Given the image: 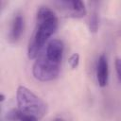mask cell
I'll return each mask as SVG.
<instances>
[{
	"label": "cell",
	"mask_w": 121,
	"mask_h": 121,
	"mask_svg": "<svg viewBox=\"0 0 121 121\" xmlns=\"http://www.w3.org/2000/svg\"><path fill=\"white\" fill-rule=\"evenodd\" d=\"M58 17L48 7H41L36 15V27L29 40L27 55L29 59L38 56L46 41L58 29Z\"/></svg>",
	"instance_id": "1"
},
{
	"label": "cell",
	"mask_w": 121,
	"mask_h": 121,
	"mask_svg": "<svg viewBox=\"0 0 121 121\" xmlns=\"http://www.w3.org/2000/svg\"><path fill=\"white\" fill-rule=\"evenodd\" d=\"M16 100L18 109L23 113L41 118L47 112L45 102L25 86H19L17 88Z\"/></svg>",
	"instance_id": "2"
},
{
	"label": "cell",
	"mask_w": 121,
	"mask_h": 121,
	"mask_svg": "<svg viewBox=\"0 0 121 121\" xmlns=\"http://www.w3.org/2000/svg\"><path fill=\"white\" fill-rule=\"evenodd\" d=\"M60 64L50 60L44 54L37 58L32 66V73L36 79L45 82L54 80L59 77Z\"/></svg>",
	"instance_id": "3"
},
{
	"label": "cell",
	"mask_w": 121,
	"mask_h": 121,
	"mask_svg": "<svg viewBox=\"0 0 121 121\" xmlns=\"http://www.w3.org/2000/svg\"><path fill=\"white\" fill-rule=\"evenodd\" d=\"M57 4L65 11L68 16L73 18H81L86 14V8L82 1H59Z\"/></svg>",
	"instance_id": "4"
},
{
	"label": "cell",
	"mask_w": 121,
	"mask_h": 121,
	"mask_svg": "<svg viewBox=\"0 0 121 121\" xmlns=\"http://www.w3.org/2000/svg\"><path fill=\"white\" fill-rule=\"evenodd\" d=\"M44 55L50 60L60 64L63 55V43L59 39L52 40L48 43Z\"/></svg>",
	"instance_id": "5"
},
{
	"label": "cell",
	"mask_w": 121,
	"mask_h": 121,
	"mask_svg": "<svg viewBox=\"0 0 121 121\" xmlns=\"http://www.w3.org/2000/svg\"><path fill=\"white\" fill-rule=\"evenodd\" d=\"M109 78V64L107 57L102 54L99 56L96 63V79L101 87H105L108 84Z\"/></svg>",
	"instance_id": "6"
},
{
	"label": "cell",
	"mask_w": 121,
	"mask_h": 121,
	"mask_svg": "<svg viewBox=\"0 0 121 121\" xmlns=\"http://www.w3.org/2000/svg\"><path fill=\"white\" fill-rule=\"evenodd\" d=\"M24 24H25V20L22 14L18 13L13 17V20L10 26L9 35V41L11 43H16L19 41L24 30Z\"/></svg>",
	"instance_id": "7"
},
{
	"label": "cell",
	"mask_w": 121,
	"mask_h": 121,
	"mask_svg": "<svg viewBox=\"0 0 121 121\" xmlns=\"http://www.w3.org/2000/svg\"><path fill=\"white\" fill-rule=\"evenodd\" d=\"M98 14L97 12H93L89 19V29L91 32H96L98 29Z\"/></svg>",
	"instance_id": "8"
},
{
	"label": "cell",
	"mask_w": 121,
	"mask_h": 121,
	"mask_svg": "<svg viewBox=\"0 0 121 121\" xmlns=\"http://www.w3.org/2000/svg\"><path fill=\"white\" fill-rule=\"evenodd\" d=\"M22 112L19 109H11L6 114V119L8 121H20Z\"/></svg>",
	"instance_id": "9"
},
{
	"label": "cell",
	"mask_w": 121,
	"mask_h": 121,
	"mask_svg": "<svg viewBox=\"0 0 121 121\" xmlns=\"http://www.w3.org/2000/svg\"><path fill=\"white\" fill-rule=\"evenodd\" d=\"M68 62L72 69H76L79 63V55L78 53H74L68 60Z\"/></svg>",
	"instance_id": "10"
},
{
	"label": "cell",
	"mask_w": 121,
	"mask_h": 121,
	"mask_svg": "<svg viewBox=\"0 0 121 121\" xmlns=\"http://www.w3.org/2000/svg\"><path fill=\"white\" fill-rule=\"evenodd\" d=\"M115 70H116L118 79L119 81H121V59L120 58H117L115 60Z\"/></svg>",
	"instance_id": "11"
},
{
	"label": "cell",
	"mask_w": 121,
	"mask_h": 121,
	"mask_svg": "<svg viewBox=\"0 0 121 121\" xmlns=\"http://www.w3.org/2000/svg\"><path fill=\"white\" fill-rule=\"evenodd\" d=\"M20 121H37V117L33 116V115H29V114H26L23 113L21 114L20 117Z\"/></svg>",
	"instance_id": "12"
},
{
	"label": "cell",
	"mask_w": 121,
	"mask_h": 121,
	"mask_svg": "<svg viewBox=\"0 0 121 121\" xmlns=\"http://www.w3.org/2000/svg\"><path fill=\"white\" fill-rule=\"evenodd\" d=\"M53 121H66V120H65V119H63L62 117H60V116H59V117H56Z\"/></svg>",
	"instance_id": "13"
},
{
	"label": "cell",
	"mask_w": 121,
	"mask_h": 121,
	"mask_svg": "<svg viewBox=\"0 0 121 121\" xmlns=\"http://www.w3.org/2000/svg\"><path fill=\"white\" fill-rule=\"evenodd\" d=\"M0 97H1V102H3V101L5 100V98H6V96H5V95H4L3 93L0 94Z\"/></svg>",
	"instance_id": "14"
}]
</instances>
